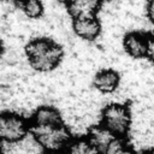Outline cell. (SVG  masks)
Listing matches in <instances>:
<instances>
[{
    "label": "cell",
    "mask_w": 154,
    "mask_h": 154,
    "mask_svg": "<svg viewBox=\"0 0 154 154\" xmlns=\"http://www.w3.org/2000/svg\"><path fill=\"white\" fill-rule=\"evenodd\" d=\"M25 54L32 69L40 72H48L58 67L64 51L60 45L47 37H37L28 42Z\"/></svg>",
    "instance_id": "6da1fadb"
},
{
    "label": "cell",
    "mask_w": 154,
    "mask_h": 154,
    "mask_svg": "<svg viewBox=\"0 0 154 154\" xmlns=\"http://www.w3.org/2000/svg\"><path fill=\"white\" fill-rule=\"evenodd\" d=\"M30 132L36 142L45 152L60 153L70 146L72 142L70 130L64 125L55 126H34L31 125Z\"/></svg>",
    "instance_id": "7a4b0ae2"
},
{
    "label": "cell",
    "mask_w": 154,
    "mask_h": 154,
    "mask_svg": "<svg viewBox=\"0 0 154 154\" xmlns=\"http://www.w3.org/2000/svg\"><path fill=\"white\" fill-rule=\"evenodd\" d=\"M101 122L117 137L125 136L131 126V112L122 103H109L101 113Z\"/></svg>",
    "instance_id": "3957f363"
},
{
    "label": "cell",
    "mask_w": 154,
    "mask_h": 154,
    "mask_svg": "<svg viewBox=\"0 0 154 154\" xmlns=\"http://www.w3.org/2000/svg\"><path fill=\"white\" fill-rule=\"evenodd\" d=\"M28 120L17 113H0V141L5 143H16L22 141L30 131Z\"/></svg>",
    "instance_id": "277c9868"
},
{
    "label": "cell",
    "mask_w": 154,
    "mask_h": 154,
    "mask_svg": "<svg viewBox=\"0 0 154 154\" xmlns=\"http://www.w3.org/2000/svg\"><path fill=\"white\" fill-rule=\"evenodd\" d=\"M72 28L77 36L87 41L95 40L101 32V25L96 17L75 18L72 22Z\"/></svg>",
    "instance_id": "5b68a950"
},
{
    "label": "cell",
    "mask_w": 154,
    "mask_h": 154,
    "mask_svg": "<svg viewBox=\"0 0 154 154\" xmlns=\"http://www.w3.org/2000/svg\"><path fill=\"white\" fill-rule=\"evenodd\" d=\"M120 82L119 73L111 69H105L99 71L93 79V84L96 90L102 94H111L113 93Z\"/></svg>",
    "instance_id": "8992f818"
},
{
    "label": "cell",
    "mask_w": 154,
    "mask_h": 154,
    "mask_svg": "<svg viewBox=\"0 0 154 154\" xmlns=\"http://www.w3.org/2000/svg\"><path fill=\"white\" fill-rule=\"evenodd\" d=\"M63 123L60 112L53 106H41L32 114L34 126H55Z\"/></svg>",
    "instance_id": "52a82bcc"
},
{
    "label": "cell",
    "mask_w": 154,
    "mask_h": 154,
    "mask_svg": "<svg viewBox=\"0 0 154 154\" xmlns=\"http://www.w3.org/2000/svg\"><path fill=\"white\" fill-rule=\"evenodd\" d=\"M148 40L140 32H130L124 38V49L132 58H143L148 52Z\"/></svg>",
    "instance_id": "ba28073f"
},
{
    "label": "cell",
    "mask_w": 154,
    "mask_h": 154,
    "mask_svg": "<svg viewBox=\"0 0 154 154\" xmlns=\"http://www.w3.org/2000/svg\"><path fill=\"white\" fill-rule=\"evenodd\" d=\"M87 138L90 141V143L102 154L107 147L117 138V136L114 134H112L107 128H105L102 124L101 125H95L93 126L89 132Z\"/></svg>",
    "instance_id": "9c48e42d"
},
{
    "label": "cell",
    "mask_w": 154,
    "mask_h": 154,
    "mask_svg": "<svg viewBox=\"0 0 154 154\" xmlns=\"http://www.w3.org/2000/svg\"><path fill=\"white\" fill-rule=\"evenodd\" d=\"M66 150L67 154H101L87 137L72 141Z\"/></svg>",
    "instance_id": "30bf717a"
},
{
    "label": "cell",
    "mask_w": 154,
    "mask_h": 154,
    "mask_svg": "<svg viewBox=\"0 0 154 154\" xmlns=\"http://www.w3.org/2000/svg\"><path fill=\"white\" fill-rule=\"evenodd\" d=\"M20 8L29 18L41 17L45 10L41 0H20Z\"/></svg>",
    "instance_id": "8fae6325"
},
{
    "label": "cell",
    "mask_w": 154,
    "mask_h": 154,
    "mask_svg": "<svg viewBox=\"0 0 154 154\" xmlns=\"http://www.w3.org/2000/svg\"><path fill=\"white\" fill-rule=\"evenodd\" d=\"M102 154H136V152L131 144L123 140V137H117Z\"/></svg>",
    "instance_id": "7c38bea8"
},
{
    "label": "cell",
    "mask_w": 154,
    "mask_h": 154,
    "mask_svg": "<svg viewBox=\"0 0 154 154\" xmlns=\"http://www.w3.org/2000/svg\"><path fill=\"white\" fill-rule=\"evenodd\" d=\"M147 16L150 23L154 24V0H150L147 5Z\"/></svg>",
    "instance_id": "4fadbf2b"
},
{
    "label": "cell",
    "mask_w": 154,
    "mask_h": 154,
    "mask_svg": "<svg viewBox=\"0 0 154 154\" xmlns=\"http://www.w3.org/2000/svg\"><path fill=\"white\" fill-rule=\"evenodd\" d=\"M147 57L154 61V37L148 40V52H147Z\"/></svg>",
    "instance_id": "5bb4252c"
},
{
    "label": "cell",
    "mask_w": 154,
    "mask_h": 154,
    "mask_svg": "<svg viewBox=\"0 0 154 154\" xmlns=\"http://www.w3.org/2000/svg\"><path fill=\"white\" fill-rule=\"evenodd\" d=\"M143 154H154V148L153 149H149V150H146Z\"/></svg>",
    "instance_id": "9a60e30c"
},
{
    "label": "cell",
    "mask_w": 154,
    "mask_h": 154,
    "mask_svg": "<svg viewBox=\"0 0 154 154\" xmlns=\"http://www.w3.org/2000/svg\"><path fill=\"white\" fill-rule=\"evenodd\" d=\"M42 154H61V153H53V152H45Z\"/></svg>",
    "instance_id": "2e32d148"
},
{
    "label": "cell",
    "mask_w": 154,
    "mask_h": 154,
    "mask_svg": "<svg viewBox=\"0 0 154 154\" xmlns=\"http://www.w3.org/2000/svg\"><path fill=\"white\" fill-rule=\"evenodd\" d=\"M1 54H2V43L0 41V58H1Z\"/></svg>",
    "instance_id": "e0dca14e"
},
{
    "label": "cell",
    "mask_w": 154,
    "mask_h": 154,
    "mask_svg": "<svg viewBox=\"0 0 154 154\" xmlns=\"http://www.w3.org/2000/svg\"><path fill=\"white\" fill-rule=\"evenodd\" d=\"M60 1H64V2H69L70 0H60Z\"/></svg>",
    "instance_id": "ac0fdd59"
},
{
    "label": "cell",
    "mask_w": 154,
    "mask_h": 154,
    "mask_svg": "<svg viewBox=\"0 0 154 154\" xmlns=\"http://www.w3.org/2000/svg\"><path fill=\"white\" fill-rule=\"evenodd\" d=\"M0 154H1V149H0Z\"/></svg>",
    "instance_id": "d6986e66"
}]
</instances>
